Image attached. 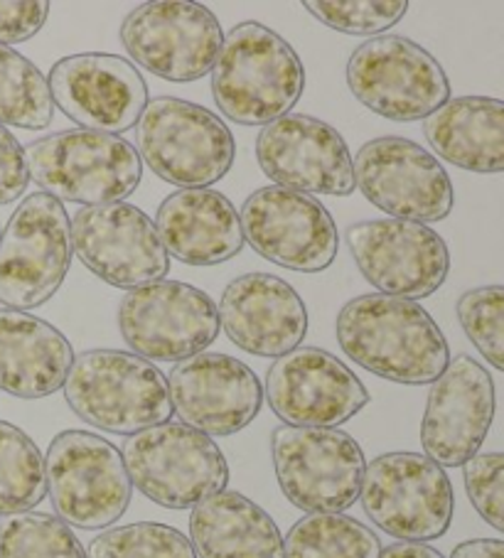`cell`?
<instances>
[{
	"label": "cell",
	"instance_id": "6da1fadb",
	"mask_svg": "<svg viewBox=\"0 0 504 558\" xmlns=\"http://www.w3.org/2000/svg\"><path fill=\"white\" fill-rule=\"evenodd\" d=\"M337 342L355 364L386 381L423 387L451 364L448 340L419 303L382 293L352 298L337 315Z\"/></svg>",
	"mask_w": 504,
	"mask_h": 558
},
{
	"label": "cell",
	"instance_id": "7a4b0ae2",
	"mask_svg": "<svg viewBox=\"0 0 504 558\" xmlns=\"http://www.w3.org/2000/svg\"><path fill=\"white\" fill-rule=\"evenodd\" d=\"M305 89L298 52L261 23H241L225 35L212 66L219 111L241 126H268L288 117Z\"/></svg>",
	"mask_w": 504,
	"mask_h": 558
},
{
	"label": "cell",
	"instance_id": "3957f363",
	"mask_svg": "<svg viewBox=\"0 0 504 558\" xmlns=\"http://www.w3.org/2000/svg\"><path fill=\"white\" fill-rule=\"evenodd\" d=\"M62 389L84 423L119 436H135L172 416L168 377L133 352H82Z\"/></svg>",
	"mask_w": 504,
	"mask_h": 558
},
{
	"label": "cell",
	"instance_id": "277c9868",
	"mask_svg": "<svg viewBox=\"0 0 504 558\" xmlns=\"http://www.w3.org/2000/svg\"><path fill=\"white\" fill-rule=\"evenodd\" d=\"M135 146L141 162L182 190L212 187L237 158V143L227 123L205 106L176 96L148 101L135 126Z\"/></svg>",
	"mask_w": 504,
	"mask_h": 558
},
{
	"label": "cell",
	"instance_id": "5b68a950",
	"mask_svg": "<svg viewBox=\"0 0 504 558\" xmlns=\"http://www.w3.org/2000/svg\"><path fill=\"white\" fill-rule=\"evenodd\" d=\"M31 180L43 192L84 207L116 205L141 185L139 150L121 136L96 131H62L25 148Z\"/></svg>",
	"mask_w": 504,
	"mask_h": 558
},
{
	"label": "cell",
	"instance_id": "8992f818",
	"mask_svg": "<svg viewBox=\"0 0 504 558\" xmlns=\"http://www.w3.org/2000/svg\"><path fill=\"white\" fill-rule=\"evenodd\" d=\"M131 485L165 509H195L225 493L229 465L219 446L185 423H160L123 442Z\"/></svg>",
	"mask_w": 504,
	"mask_h": 558
},
{
	"label": "cell",
	"instance_id": "52a82bcc",
	"mask_svg": "<svg viewBox=\"0 0 504 558\" xmlns=\"http://www.w3.org/2000/svg\"><path fill=\"white\" fill-rule=\"evenodd\" d=\"M72 221L47 192L27 195L0 232V303L31 311L60 291L72 264Z\"/></svg>",
	"mask_w": 504,
	"mask_h": 558
},
{
	"label": "cell",
	"instance_id": "ba28073f",
	"mask_svg": "<svg viewBox=\"0 0 504 558\" xmlns=\"http://www.w3.org/2000/svg\"><path fill=\"white\" fill-rule=\"evenodd\" d=\"M47 493L57 517L76 529H106L131 505L133 485L121 450L89 430L55 436L45 456Z\"/></svg>",
	"mask_w": 504,
	"mask_h": 558
},
{
	"label": "cell",
	"instance_id": "9c48e42d",
	"mask_svg": "<svg viewBox=\"0 0 504 558\" xmlns=\"http://www.w3.org/2000/svg\"><path fill=\"white\" fill-rule=\"evenodd\" d=\"M271 456L286 499L308 514H343L360 499L367 460L350 433L278 426Z\"/></svg>",
	"mask_w": 504,
	"mask_h": 558
},
{
	"label": "cell",
	"instance_id": "30bf717a",
	"mask_svg": "<svg viewBox=\"0 0 504 558\" xmlns=\"http://www.w3.org/2000/svg\"><path fill=\"white\" fill-rule=\"evenodd\" d=\"M347 86L376 117L425 121L451 101V82L441 62L401 35L367 40L347 62Z\"/></svg>",
	"mask_w": 504,
	"mask_h": 558
},
{
	"label": "cell",
	"instance_id": "8fae6325",
	"mask_svg": "<svg viewBox=\"0 0 504 558\" xmlns=\"http://www.w3.org/2000/svg\"><path fill=\"white\" fill-rule=\"evenodd\" d=\"M362 507L384 534L425 544L453 522V485L445 470L421 453H384L367 465Z\"/></svg>",
	"mask_w": 504,
	"mask_h": 558
},
{
	"label": "cell",
	"instance_id": "7c38bea8",
	"mask_svg": "<svg viewBox=\"0 0 504 558\" xmlns=\"http://www.w3.org/2000/svg\"><path fill=\"white\" fill-rule=\"evenodd\" d=\"M119 330L143 360L185 362L207 352L221 327L217 305L205 291L163 278L123 295Z\"/></svg>",
	"mask_w": 504,
	"mask_h": 558
},
{
	"label": "cell",
	"instance_id": "4fadbf2b",
	"mask_svg": "<svg viewBox=\"0 0 504 558\" xmlns=\"http://www.w3.org/2000/svg\"><path fill=\"white\" fill-rule=\"evenodd\" d=\"M121 43L145 72L185 84L212 72L225 45V33L205 5L188 0H153L125 15Z\"/></svg>",
	"mask_w": 504,
	"mask_h": 558
},
{
	"label": "cell",
	"instance_id": "5bb4252c",
	"mask_svg": "<svg viewBox=\"0 0 504 558\" xmlns=\"http://www.w3.org/2000/svg\"><path fill=\"white\" fill-rule=\"evenodd\" d=\"M355 185L389 219L443 221L453 211V182L439 158L419 143L382 136L357 150Z\"/></svg>",
	"mask_w": 504,
	"mask_h": 558
},
{
	"label": "cell",
	"instance_id": "9a60e30c",
	"mask_svg": "<svg viewBox=\"0 0 504 558\" xmlns=\"http://www.w3.org/2000/svg\"><path fill=\"white\" fill-rule=\"evenodd\" d=\"M357 268L382 295L421 301L451 274V252L429 225L404 219H367L347 229Z\"/></svg>",
	"mask_w": 504,
	"mask_h": 558
},
{
	"label": "cell",
	"instance_id": "2e32d148",
	"mask_svg": "<svg viewBox=\"0 0 504 558\" xmlns=\"http://www.w3.org/2000/svg\"><path fill=\"white\" fill-rule=\"evenodd\" d=\"M244 242L271 264L320 274L337 256L335 219L323 202L284 187H259L239 211Z\"/></svg>",
	"mask_w": 504,
	"mask_h": 558
},
{
	"label": "cell",
	"instance_id": "e0dca14e",
	"mask_svg": "<svg viewBox=\"0 0 504 558\" xmlns=\"http://www.w3.org/2000/svg\"><path fill=\"white\" fill-rule=\"evenodd\" d=\"M47 84L57 109L84 131L121 136L139 126L148 106V84L135 64L119 54L64 57L52 66Z\"/></svg>",
	"mask_w": 504,
	"mask_h": 558
},
{
	"label": "cell",
	"instance_id": "ac0fdd59",
	"mask_svg": "<svg viewBox=\"0 0 504 558\" xmlns=\"http://www.w3.org/2000/svg\"><path fill=\"white\" fill-rule=\"evenodd\" d=\"M72 246L94 276L123 291L163 281L170 268L153 219L129 202L76 211Z\"/></svg>",
	"mask_w": 504,
	"mask_h": 558
},
{
	"label": "cell",
	"instance_id": "d6986e66",
	"mask_svg": "<svg viewBox=\"0 0 504 558\" xmlns=\"http://www.w3.org/2000/svg\"><path fill=\"white\" fill-rule=\"evenodd\" d=\"M266 399L286 426L335 428L370 403V391L335 354L296 348L271 364Z\"/></svg>",
	"mask_w": 504,
	"mask_h": 558
},
{
	"label": "cell",
	"instance_id": "ffe728a7",
	"mask_svg": "<svg viewBox=\"0 0 504 558\" xmlns=\"http://www.w3.org/2000/svg\"><path fill=\"white\" fill-rule=\"evenodd\" d=\"M256 158L276 187L310 197H347L357 187L345 138L329 123L305 113H288L264 126L256 138Z\"/></svg>",
	"mask_w": 504,
	"mask_h": 558
},
{
	"label": "cell",
	"instance_id": "44dd1931",
	"mask_svg": "<svg viewBox=\"0 0 504 558\" xmlns=\"http://www.w3.org/2000/svg\"><path fill=\"white\" fill-rule=\"evenodd\" d=\"M497 397L492 374L460 354L433 381L421 421L425 458L441 468H463L480 453L492 428Z\"/></svg>",
	"mask_w": 504,
	"mask_h": 558
},
{
	"label": "cell",
	"instance_id": "7402d4cb",
	"mask_svg": "<svg viewBox=\"0 0 504 558\" xmlns=\"http://www.w3.org/2000/svg\"><path fill=\"white\" fill-rule=\"evenodd\" d=\"M168 391L180 423L209 438L244 430L264 403L256 374L221 352H202L178 362L168 377Z\"/></svg>",
	"mask_w": 504,
	"mask_h": 558
},
{
	"label": "cell",
	"instance_id": "603a6c76",
	"mask_svg": "<svg viewBox=\"0 0 504 558\" xmlns=\"http://www.w3.org/2000/svg\"><path fill=\"white\" fill-rule=\"evenodd\" d=\"M219 327L239 350L256 357H284L308 332L303 298L284 278L247 274L231 281L217 305Z\"/></svg>",
	"mask_w": 504,
	"mask_h": 558
},
{
	"label": "cell",
	"instance_id": "cb8c5ba5",
	"mask_svg": "<svg viewBox=\"0 0 504 558\" xmlns=\"http://www.w3.org/2000/svg\"><path fill=\"white\" fill-rule=\"evenodd\" d=\"M155 232L168 256L190 266H217L244 248L241 219L217 190H178L155 215Z\"/></svg>",
	"mask_w": 504,
	"mask_h": 558
},
{
	"label": "cell",
	"instance_id": "d4e9b609",
	"mask_svg": "<svg viewBox=\"0 0 504 558\" xmlns=\"http://www.w3.org/2000/svg\"><path fill=\"white\" fill-rule=\"evenodd\" d=\"M74 364L70 340L55 325L23 311H0V389L17 399L60 391Z\"/></svg>",
	"mask_w": 504,
	"mask_h": 558
},
{
	"label": "cell",
	"instance_id": "484cf974",
	"mask_svg": "<svg viewBox=\"0 0 504 558\" xmlns=\"http://www.w3.org/2000/svg\"><path fill=\"white\" fill-rule=\"evenodd\" d=\"M423 136L451 166L497 175L504 172V101L492 96H458L423 121Z\"/></svg>",
	"mask_w": 504,
	"mask_h": 558
},
{
	"label": "cell",
	"instance_id": "4316f807",
	"mask_svg": "<svg viewBox=\"0 0 504 558\" xmlns=\"http://www.w3.org/2000/svg\"><path fill=\"white\" fill-rule=\"evenodd\" d=\"M190 542L197 558H284V536L271 514L231 489L192 509Z\"/></svg>",
	"mask_w": 504,
	"mask_h": 558
},
{
	"label": "cell",
	"instance_id": "83f0119b",
	"mask_svg": "<svg viewBox=\"0 0 504 558\" xmlns=\"http://www.w3.org/2000/svg\"><path fill=\"white\" fill-rule=\"evenodd\" d=\"M380 554V536L347 514H308L284 538V558H376Z\"/></svg>",
	"mask_w": 504,
	"mask_h": 558
},
{
	"label": "cell",
	"instance_id": "f1b7e54d",
	"mask_svg": "<svg viewBox=\"0 0 504 558\" xmlns=\"http://www.w3.org/2000/svg\"><path fill=\"white\" fill-rule=\"evenodd\" d=\"M52 117L55 101L47 76L27 57L0 45V126L43 131Z\"/></svg>",
	"mask_w": 504,
	"mask_h": 558
},
{
	"label": "cell",
	"instance_id": "f546056e",
	"mask_svg": "<svg viewBox=\"0 0 504 558\" xmlns=\"http://www.w3.org/2000/svg\"><path fill=\"white\" fill-rule=\"evenodd\" d=\"M47 497L45 458L35 440L0 421V517L33 512Z\"/></svg>",
	"mask_w": 504,
	"mask_h": 558
},
{
	"label": "cell",
	"instance_id": "4dcf8cb0",
	"mask_svg": "<svg viewBox=\"0 0 504 558\" xmlns=\"http://www.w3.org/2000/svg\"><path fill=\"white\" fill-rule=\"evenodd\" d=\"M0 558H89L72 526L43 512L8 517L0 524Z\"/></svg>",
	"mask_w": 504,
	"mask_h": 558
},
{
	"label": "cell",
	"instance_id": "1f68e13d",
	"mask_svg": "<svg viewBox=\"0 0 504 558\" xmlns=\"http://www.w3.org/2000/svg\"><path fill=\"white\" fill-rule=\"evenodd\" d=\"M89 558H197L190 538L168 524L135 522L106 529L89 546Z\"/></svg>",
	"mask_w": 504,
	"mask_h": 558
},
{
	"label": "cell",
	"instance_id": "d6a6232c",
	"mask_svg": "<svg viewBox=\"0 0 504 558\" xmlns=\"http://www.w3.org/2000/svg\"><path fill=\"white\" fill-rule=\"evenodd\" d=\"M458 320L488 364L504 372V286H480L458 301Z\"/></svg>",
	"mask_w": 504,
	"mask_h": 558
},
{
	"label": "cell",
	"instance_id": "836d02e7",
	"mask_svg": "<svg viewBox=\"0 0 504 558\" xmlns=\"http://www.w3.org/2000/svg\"><path fill=\"white\" fill-rule=\"evenodd\" d=\"M305 11L343 35H380L392 31L409 11L406 0H308Z\"/></svg>",
	"mask_w": 504,
	"mask_h": 558
},
{
	"label": "cell",
	"instance_id": "e575fe53",
	"mask_svg": "<svg viewBox=\"0 0 504 558\" xmlns=\"http://www.w3.org/2000/svg\"><path fill=\"white\" fill-rule=\"evenodd\" d=\"M463 477L475 512L504 534V453H478L463 465Z\"/></svg>",
	"mask_w": 504,
	"mask_h": 558
},
{
	"label": "cell",
	"instance_id": "d590c367",
	"mask_svg": "<svg viewBox=\"0 0 504 558\" xmlns=\"http://www.w3.org/2000/svg\"><path fill=\"white\" fill-rule=\"evenodd\" d=\"M50 15V3H0V45H21L43 31Z\"/></svg>",
	"mask_w": 504,
	"mask_h": 558
},
{
	"label": "cell",
	"instance_id": "8d00e7d4",
	"mask_svg": "<svg viewBox=\"0 0 504 558\" xmlns=\"http://www.w3.org/2000/svg\"><path fill=\"white\" fill-rule=\"evenodd\" d=\"M31 185L25 148L11 131L0 126V205H11Z\"/></svg>",
	"mask_w": 504,
	"mask_h": 558
},
{
	"label": "cell",
	"instance_id": "74e56055",
	"mask_svg": "<svg viewBox=\"0 0 504 558\" xmlns=\"http://www.w3.org/2000/svg\"><path fill=\"white\" fill-rule=\"evenodd\" d=\"M451 558H504V542L500 538H470L453 548Z\"/></svg>",
	"mask_w": 504,
	"mask_h": 558
},
{
	"label": "cell",
	"instance_id": "f35d334b",
	"mask_svg": "<svg viewBox=\"0 0 504 558\" xmlns=\"http://www.w3.org/2000/svg\"><path fill=\"white\" fill-rule=\"evenodd\" d=\"M376 558H445L441 551H435L429 544H413V542H401L392 544L389 548H382V554Z\"/></svg>",
	"mask_w": 504,
	"mask_h": 558
},
{
	"label": "cell",
	"instance_id": "ab89813d",
	"mask_svg": "<svg viewBox=\"0 0 504 558\" xmlns=\"http://www.w3.org/2000/svg\"><path fill=\"white\" fill-rule=\"evenodd\" d=\"M0 232H3V229H0Z\"/></svg>",
	"mask_w": 504,
	"mask_h": 558
}]
</instances>
